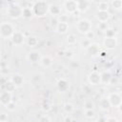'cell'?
<instances>
[{
  "label": "cell",
  "mask_w": 122,
  "mask_h": 122,
  "mask_svg": "<svg viewBox=\"0 0 122 122\" xmlns=\"http://www.w3.org/2000/svg\"><path fill=\"white\" fill-rule=\"evenodd\" d=\"M31 10L33 15L37 17L45 16L47 13H49V4L45 0H38L32 5Z\"/></svg>",
  "instance_id": "obj_1"
},
{
  "label": "cell",
  "mask_w": 122,
  "mask_h": 122,
  "mask_svg": "<svg viewBox=\"0 0 122 122\" xmlns=\"http://www.w3.org/2000/svg\"><path fill=\"white\" fill-rule=\"evenodd\" d=\"M14 32V28L10 22H3L0 24V37L8 39L10 38Z\"/></svg>",
  "instance_id": "obj_2"
},
{
  "label": "cell",
  "mask_w": 122,
  "mask_h": 122,
  "mask_svg": "<svg viewBox=\"0 0 122 122\" xmlns=\"http://www.w3.org/2000/svg\"><path fill=\"white\" fill-rule=\"evenodd\" d=\"M22 10H23V8L20 5L12 3L8 7L7 14L9 17H10L12 19H17L22 16Z\"/></svg>",
  "instance_id": "obj_3"
},
{
  "label": "cell",
  "mask_w": 122,
  "mask_h": 122,
  "mask_svg": "<svg viewBox=\"0 0 122 122\" xmlns=\"http://www.w3.org/2000/svg\"><path fill=\"white\" fill-rule=\"evenodd\" d=\"M75 27H76L78 32H80L82 34H86L88 31H90L92 30V23L88 19H81L76 23Z\"/></svg>",
  "instance_id": "obj_4"
},
{
  "label": "cell",
  "mask_w": 122,
  "mask_h": 122,
  "mask_svg": "<svg viewBox=\"0 0 122 122\" xmlns=\"http://www.w3.org/2000/svg\"><path fill=\"white\" fill-rule=\"evenodd\" d=\"M108 100L111 104V107H113V108H120L121 105H122V97L120 95V93L116 92H111L109 95H108Z\"/></svg>",
  "instance_id": "obj_5"
},
{
  "label": "cell",
  "mask_w": 122,
  "mask_h": 122,
  "mask_svg": "<svg viewBox=\"0 0 122 122\" xmlns=\"http://www.w3.org/2000/svg\"><path fill=\"white\" fill-rule=\"evenodd\" d=\"M118 45V41L116 36H112V37H105L103 40V46L106 50L109 51H112L114 50Z\"/></svg>",
  "instance_id": "obj_6"
},
{
  "label": "cell",
  "mask_w": 122,
  "mask_h": 122,
  "mask_svg": "<svg viewBox=\"0 0 122 122\" xmlns=\"http://www.w3.org/2000/svg\"><path fill=\"white\" fill-rule=\"evenodd\" d=\"M10 40L13 45L15 46H21L25 43V36L21 31H14L13 34L10 37Z\"/></svg>",
  "instance_id": "obj_7"
},
{
  "label": "cell",
  "mask_w": 122,
  "mask_h": 122,
  "mask_svg": "<svg viewBox=\"0 0 122 122\" xmlns=\"http://www.w3.org/2000/svg\"><path fill=\"white\" fill-rule=\"evenodd\" d=\"M56 87H57V90L61 92H66L69 91L70 89V81L67 80L66 78H61L57 81L56 83Z\"/></svg>",
  "instance_id": "obj_8"
},
{
  "label": "cell",
  "mask_w": 122,
  "mask_h": 122,
  "mask_svg": "<svg viewBox=\"0 0 122 122\" xmlns=\"http://www.w3.org/2000/svg\"><path fill=\"white\" fill-rule=\"evenodd\" d=\"M64 8L67 12L73 13L77 10V4L75 0H66L64 2Z\"/></svg>",
  "instance_id": "obj_9"
},
{
  "label": "cell",
  "mask_w": 122,
  "mask_h": 122,
  "mask_svg": "<svg viewBox=\"0 0 122 122\" xmlns=\"http://www.w3.org/2000/svg\"><path fill=\"white\" fill-rule=\"evenodd\" d=\"M88 81L91 85H100V73L98 71H92L88 76Z\"/></svg>",
  "instance_id": "obj_10"
},
{
  "label": "cell",
  "mask_w": 122,
  "mask_h": 122,
  "mask_svg": "<svg viewBox=\"0 0 122 122\" xmlns=\"http://www.w3.org/2000/svg\"><path fill=\"white\" fill-rule=\"evenodd\" d=\"M112 77V74L110 71H104L102 73H100V84L105 86L110 85Z\"/></svg>",
  "instance_id": "obj_11"
},
{
  "label": "cell",
  "mask_w": 122,
  "mask_h": 122,
  "mask_svg": "<svg viewBox=\"0 0 122 122\" xmlns=\"http://www.w3.org/2000/svg\"><path fill=\"white\" fill-rule=\"evenodd\" d=\"M42 55L41 53L38 51H30L28 55H27V58L28 60L30 62V63H37V62H40V59H41Z\"/></svg>",
  "instance_id": "obj_12"
},
{
  "label": "cell",
  "mask_w": 122,
  "mask_h": 122,
  "mask_svg": "<svg viewBox=\"0 0 122 122\" xmlns=\"http://www.w3.org/2000/svg\"><path fill=\"white\" fill-rule=\"evenodd\" d=\"M86 50H87L88 53L93 57L100 54V46L96 43H91V45Z\"/></svg>",
  "instance_id": "obj_13"
},
{
  "label": "cell",
  "mask_w": 122,
  "mask_h": 122,
  "mask_svg": "<svg viewBox=\"0 0 122 122\" xmlns=\"http://www.w3.org/2000/svg\"><path fill=\"white\" fill-rule=\"evenodd\" d=\"M77 4V10L80 12H85L90 8L91 2L89 0H75Z\"/></svg>",
  "instance_id": "obj_14"
},
{
  "label": "cell",
  "mask_w": 122,
  "mask_h": 122,
  "mask_svg": "<svg viewBox=\"0 0 122 122\" xmlns=\"http://www.w3.org/2000/svg\"><path fill=\"white\" fill-rule=\"evenodd\" d=\"M12 100V95L10 92H2L0 93V104L3 105V106H6L8 103H10V101Z\"/></svg>",
  "instance_id": "obj_15"
},
{
  "label": "cell",
  "mask_w": 122,
  "mask_h": 122,
  "mask_svg": "<svg viewBox=\"0 0 122 122\" xmlns=\"http://www.w3.org/2000/svg\"><path fill=\"white\" fill-rule=\"evenodd\" d=\"M49 13L51 14L53 17H57L61 14V7L57 4H51L49 5Z\"/></svg>",
  "instance_id": "obj_16"
},
{
  "label": "cell",
  "mask_w": 122,
  "mask_h": 122,
  "mask_svg": "<svg viewBox=\"0 0 122 122\" xmlns=\"http://www.w3.org/2000/svg\"><path fill=\"white\" fill-rule=\"evenodd\" d=\"M111 15L108 10H98L96 13V18L99 22H108Z\"/></svg>",
  "instance_id": "obj_17"
},
{
  "label": "cell",
  "mask_w": 122,
  "mask_h": 122,
  "mask_svg": "<svg viewBox=\"0 0 122 122\" xmlns=\"http://www.w3.org/2000/svg\"><path fill=\"white\" fill-rule=\"evenodd\" d=\"M56 32L60 34H64L69 30V23L68 22H58L57 26L55 27Z\"/></svg>",
  "instance_id": "obj_18"
},
{
  "label": "cell",
  "mask_w": 122,
  "mask_h": 122,
  "mask_svg": "<svg viewBox=\"0 0 122 122\" xmlns=\"http://www.w3.org/2000/svg\"><path fill=\"white\" fill-rule=\"evenodd\" d=\"M10 80L16 86V88L22 86V84H23V82H24L23 76H22L21 74H19V73H14V74H12V75L10 76Z\"/></svg>",
  "instance_id": "obj_19"
},
{
  "label": "cell",
  "mask_w": 122,
  "mask_h": 122,
  "mask_svg": "<svg viewBox=\"0 0 122 122\" xmlns=\"http://www.w3.org/2000/svg\"><path fill=\"white\" fill-rule=\"evenodd\" d=\"M40 64L44 67V68H49L52 65V59L51 56L49 55H45V56H42L41 59H40Z\"/></svg>",
  "instance_id": "obj_20"
},
{
  "label": "cell",
  "mask_w": 122,
  "mask_h": 122,
  "mask_svg": "<svg viewBox=\"0 0 122 122\" xmlns=\"http://www.w3.org/2000/svg\"><path fill=\"white\" fill-rule=\"evenodd\" d=\"M99 107H100V109L102 111H108L110 109L111 104H110V102H109V100H108L107 97H104V98L100 99V101H99Z\"/></svg>",
  "instance_id": "obj_21"
},
{
  "label": "cell",
  "mask_w": 122,
  "mask_h": 122,
  "mask_svg": "<svg viewBox=\"0 0 122 122\" xmlns=\"http://www.w3.org/2000/svg\"><path fill=\"white\" fill-rule=\"evenodd\" d=\"M15 89H16V86H15L10 80L8 81L7 83H5V85H4V91L9 92H10V93H12V92L15 91Z\"/></svg>",
  "instance_id": "obj_22"
},
{
  "label": "cell",
  "mask_w": 122,
  "mask_h": 122,
  "mask_svg": "<svg viewBox=\"0 0 122 122\" xmlns=\"http://www.w3.org/2000/svg\"><path fill=\"white\" fill-rule=\"evenodd\" d=\"M37 43H38V39H37V37H35V36H29L28 39H27V44H28V46L30 47V48L35 47V46L37 45Z\"/></svg>",
  "instance_id": "obj_23"
},
{
  "label": "cell",
  "mask_w": 122,
  "mask_h": 122,
  "mask_svg": "<svg viewBox=\"0 0 122 122\" xmlns=\"http://www.w3.org/2000/svg\"><path fill=\"white\" fill-rule=\"evenodd\" d=\"M32 15H33V13H32L31 8H23V10H22V16H23L24 18L29 19V18H30Z\"/></svg>",
  "instance_id": "obj_24"
},
{
  "label": "cell",
  "mask_w": 122,
  "mask_h": 122,
  "mask_svg": "<svg viewBox=\"0 0 122 122\" xmlns=\"http://www.w3.org/2000/svg\"><path fill=\"white\" fill-rule=\"evenodd\" d=\"M95 107V104L92 99H87L84 102V109L85 110H93Z\"/></svg>",
  "instance_id": "obj_25"
},
{
  "label": "cell",
  "mask_w": 122,
  "mask_h": 122,
  "mask_svg": "<svg viewBox=\"0 0 122 122\" xmlns=\"http://www.w3.org/2000/svg\"><path fill=\"white\" fill-rule=\"evenodd\" d=\"M112 7L116 10H120L122 8V0H112Z\"/></svg>",
  "instance_id": "obj_26"
},
{
  "label": "cell",
  "mask_w": 122,
  "mask_h": 122,
  "mask_svg": "<svg viewBox=\"0 0 122 122\" xmlns=\"http://www.w3.org/2000/svg\"><path fill=\"white\" fill-rule=\"evenodd\" d=\"M109 9V4L105 1H101L97 4V10H108Z\"/></svg>",
  "instance_id": "obj_27"
},
{
  "label": "cell",
  "mask_w": 122,
  "mask_h": 122,
  "mask_svg": "<svg viewBox=\"0 0 122 122\" xmlns=\"http://www.w3.org/2000/svg\"><path fill=\"white\" fill-rule=\"evenodd\" d=\"M64 111L67 113H71L74 111V107H73V105L71 103H66L64 105Z\"/></svg>",
  "instance_id": "obj_28"
},
{
  "label": "cell",
  "mask_w": 122,
  "mask_h": 122,
  "mask_svg": "<svg viewBox=\"0 0 122 122\" xmlns=\"http://www.w3.org/2000/svg\"><path fill=\"white\" fill-rule=\"evenodd\" d=\"M67 42H68L69 45H73L76 42V36L73 33H70L67 36Z\"/></svg>",
  "instance_id": "obj_29"
},
{
  "label": "cell",
  "mask_w": 122,
  "mask_h": 122,
  "mask_svg": "<svg viewBox=\"0 0 122 122\" xmlns=\"http://www.w3.org/2000/svg\"><path fill=\"white\" fill-rule=\"evenodd\" d=\"M91 43H92V40H90V39H88V38H83L81 41H80V46L82 47V48H84V49H87L90 45H91Z\"/></svg>",
  "instance_id": "obj_30"
},
{
  "label": "cell",
  "mask_w": 122,
  "mask_h": 122,
  "mask_svg": "<svg viewBox=\"0 0 122 122\" xmlns=\"http://www.w3.org/2000/svg\"><path fill=\"white\" fill-rule=\"evenodd\" d=\"M5 107L7 108L8 111H10V112H13V111H15V109H16V103L13 102V100H11V101H10V103H8Z\"/></svg>",
  "instance_id": "obj_31"
},
{
  "label": "cell",
  "mask_w": 122,
  "mask_h": 122,
  "mask_svg": "<svg viewBox=\"0 0 122 122\" xmlns=\"http://www.w3.org/2000/svg\"><path fill=\"white\" fill-rule=\"evenodd\" d=\"M105 34H106V37H112V36H115L114 29L108 28V29L105 30Z\"/></svg>",
  "instance_id": "obj_32"
},
{
  "label": "cell",
  "mask_w": 122,
  "mask_h": 122,
  "mask_svg": "<svg viewBox=\"0 0 122 122\" xmlns=\"http://www.w3.org/2000/svg\"><path fill=\"white\" fill-rule=\"evenodd\" d=\"M95 115V112L93 110H85V116L87 118H92L94 117Z\"/></svg>",
  "instance_id": "obj_33"
},
{
  "label": "cell",
  "mask_w": 122,
  "mask_h": 122,
  "mask_svg": "<svg viewBox=\"0 0 122 122\" xmlns=\"http://www.w3.org/2000/svg\"><path fill=\"white\" fill-rule=\"evenodd\" d=\"M51 109V104L49 103V102H44L43 104H42V110L44 111V112H49L50 110Z\"/></svg>",
  "instance_id": "obj_34"
},
{
  "label": "cell",
  "mask_w": 122,
  "mask_h": 122,
  "mask_svg": "<svg viewBox=\"0 0 122 122\" xmlns=\"http://www.w3.org/2000/svg\"><path fill=\"white\" fill-rule=\"evenodd\" d=\"M98 29H99L100 30L105 31V30L108 29V24H107V22H100V23L98 24Z\"/></svg>",
  "instance_id": "obj_35"
},
{
  "label": "cell",
  "mask_w": 122,
  "mask_h": 122,
  "mask_svg": "<svg viewBox=\"0 0 122 122\" xmlns=\"http://www.w3.org/2000/svg\"><path fill=\"white\" fill-rule=\"evenodd\" d=\"M57 19H58L59 22H68L69 17H68V15H66V14H60V15H58Z\"/></svg>",
  "instance_id": "obj_36"
},
{
  "label": "cell",
  "mask_w": 122,
  "mask_h": 122,
  "mask_svg": "<svg viewBox=\"0 0 122 122\" xmlns=\"http://www.w3.org/2000/svg\"><path fill=\"white\" fill-rule=\"evenodd\" d=\"M86 38H88V39H90V40H92V39H94V37H95V34H94V32L91 30L90 31H88L86 34Z\"/></svg>",
  "instance_id": "obj_37"
},
{
  "label": "cell",
  "mask_w": 122,
  "mask_h": 122,
  "mask_svg": "<svg viewBox=\"0 0 122 122\" xmlns=\"http://www.w3.org/2000/svg\"><path fill=\"white\" fill-rule=\"evenodd\" d=\"M38 120H39L40 122H50V121H51V118L49 117L48 115H42Z\"/></svg>",
  "instance_id": "obj_38"
},
{
  "label": "cell",
  "mask_w": 122,
  "mask_h": 122,
  "mask_svg": "<svg viewBox=\"0 0 122 122\" xmlns=\"http://www.w3.org/2000/svg\"><path fill=\"white\" fill-rule=\"evenodd\" d=\"M8 120H9V116H8L7 113H5V112L0 113V121L1 122H5V121H8Z\"/></svg>",
  "instance_id": "obj_39"
},
{
  "label": "cell",
  "mask_w": 122,
  "mask_h": 122,
  "mask_svg": "<svg viewBox=\"0 0 122 122\" xmlns=\"http://www.w3.org/2000/svg\"><path fill=\"white\" fill-rule=\"evenodd\" d=\"M105 121H106V122H111V121H113V122H117L118 120H117L115 117H106V118H105Z\"/></svg>",
  "instance_id": "obj_40"
},
{
  "label": "cell",
  "mask_w": 122,
  "mask_h": 122,
  "mask_svg": "<svg viewBox=\"0 0 122 122\" xmlns=\"http://www.w3.org/2000/svg\"><path fill=\"white\" fill-rule=\"evenodd\" d=\"M72 120H74V118H72V117H71V116H66V117L64 118V121H65V122H68V121H72Z\"/></svg>",
  "instance_id": "obj_41"
},
{
  "label": "cell",
  "mask_w": 122,
  "mask_h": 122,
  "mask_svg": "<svg viewBox=\"0 0 122 122\" xmlns=\"http://www.w3.org/2000/svg\"><path fill=\"white\" fill-rule=\"evenodd\" d=\"M65 53H66L65 55H66L67 57H71V56H72V52H71V51H66Z\"/></svg>",
  "instance_id": "obj_42"
},
{
  "label": "cell",
  "mask_w": 122,
  "mask_h": 122,
  "mask_svg": "<svg viewBox=\"0 0 122 122\" xmlns=\"http://www.w3.org/2000/svg\"><path fill=\"white\" fill-rule=\"evenodd\" d=\"M0 58H1V50H0Z\"/></svg>",
  "instance_id": "obj_43"
},
{
  "label": "cell",
  "mask_w": 122,
  "mask_h": 122,
  "mask_svg": "<svg viewBox=\"0 0 122 122\" xmlns=\"http://www.w3.org/2000/svg\"><path fill=\"white\" fill-rule=\"evenodd\" d=\"M0 10H1V5H0Z\"/></svg>",
  "instance_id": "obj_44"
}]
</instances>
